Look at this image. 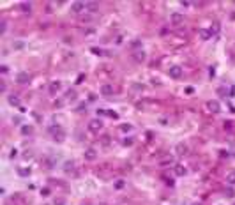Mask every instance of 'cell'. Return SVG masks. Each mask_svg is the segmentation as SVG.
Here are the masks:
<instances>
[{"label":"cell","mask_w":235,"mask_h":205,"mask_svg":"<svg viewBox=\"0 0 235 205\" xmlns=\"http://www.w3.org/2000/svg\"><path fill=\"white\" fill-rule=\"evenodd\" d=\"M198 35H200V39H203V41H207V39H210L212 35H210V32L205 30V29H200L198 30Z\"/></svg>","instance_id":"5bb4252c"},{"label":"cell","mask_w":235,"mask_h":205,"mask_svg":"<svg viewBox=\"0 0 235 205\" xmlns=\"http://www.w3.org/2000/svg\"><path fill=\"white\" fill-rule=\"evenodd\" d=\"M115 187H117V189L124 187V180H117V182H115Z\"/></svg>","instance_id":"836d02e7"},{"label":"cell","mask_w":235,"mask_h":205,"mask_svg":"<svg viewBox=\"0 0 235 205\" xmlns=\"http://www.w3.org/2000/svg\"><path fill=\"white\" fill-rule=\"evenodd\" d=\"M12 48H14V50H23V48H25V42H21V41H16V42H14V44H12Z\"/></svg>","instance_id":"d4e9b609"},{"label":"cell","mask_w":235,"mask_h":205,"mask_svg":"<svg viewBox=\"0 0 235 205\" xmlns=\"http://www.w3.org/2000/svg\"><path fill=\"white\" fill-rule=\"evenodd\" d=\"M175 173L179 175V177H184V175L187 173V170H186L182 164H175Z\"/></svg>","instance_id":"2e32d148"},{"label":"cell","mask_w":235,"mask_h":205,"mask_svg":"<svg viewBox=\"0 0 235 205\" xmlns=\"http://www.w3.org/2000/svg\"><path fill=\"white\" fill-rule=\"evenodd\" d=\"M175 150H177L179 156H184V154H187V145H186V143H179L177 147H175Z\"/></svg>","instance_id":"7c38bea8"},{"label":"cell","mask_w":235,"mask_h":205,"mask_svg":"<svg viewBox=\"0 0 235 205\" xmlns=\"http://www.w3.org/2000/svg\"><path fill=\"white\" fill-rule=\"evenodd\" d=\"M173 163V157L172 156H168V157H164V159H161V166H168V164Z\"/></svg>","instance_id":"44dd1931"},{"label":"cell","mask_w":235,"mask_h":205,"mask_svg":"<svg viewBox=\"0 0 235 205\" xmlns=\"http://www.w3.org/2000/svg\"><path fill=\"white\" fill-rule=\"evenodd\" d=\"M5 30H7V23L4 21V23H2V34H5Z\"/></svg>","instance_id":"74e56055"},{"label":"cell","mask_w":235,"mask_h":205,"mask_svg":"<svg viewBox=\"0 0 235 205\" xmlns=\"http://www.w3.org/2000/svg\"><path fill=\"white\" fill-rule=\"evenodd\" d=\"M32 133H34V127H32V126H23V127H21V134L27 136V134H32Z\"/></svg>","instance_id":"ffe728a7"},{"label":"cell","mask_w":235,"mask_h":205,"mask_svg":"<svg viewBox=\"0 0 235 205\" xmlns=\"http://www.w3.org/2000/svg\"><path fill=\"white\" fill-rule=\"evenodd\" d=\"M120 129H122L124 133H127V131H131V129H133V126H131V124H122V126H120Z\"/></svg>","instance_id":"484cf974"},{"label":"cell","mask_w":235,"mask_h":205,"mask_svg":"<svg viewBox=\"0 0 235 205\" xmlns=\"http://www.w3.org/2000/svg\"><path fill=\"white\" fill-rule=\"evenodd\" d=\"M219 30H221V25H219V23H212V27L209 29L210 35H216V34H219Z\"/></svg>","instance_id":"ac0fdd59"},{"label":"cell","mask_w":235,"mask_h":205,"mask_svg":"<svg viewBox=\"0 0 235 205\" xmlns=\"http://www.w3.org/2000/svg\"><path fill=\"white\" fill-rule=\"evenodd\" d=\"M12 122H14V124H20L21 119H20V117H14V119H12Z\"/></svg>","instance_id":"ab89813d"},{"label":"cell","mask_w":235,"mask_h":205,"mask_svg":"<svg viewBox=\"0 0 235 205\" xmlns=\"http://www.w3.org/2000/svg\"><path fill=\"white\" fill-rule=\"evenodd\" d=\"M65 203V200L64 198H59V200H55V205H64Z\"/></svg>","instance_id":"8d00e7d4"},{"label":"cell","mask_w":235,"mask_h":205,"mask_svg":"<svg viewBox=\"0 0 235 205\" xmlns=\"http://www.w3.org/2000/svg\"><path fill=\"white\" fill-rule=\"evenodd\" d=\"M0 90H2V92H5V90H7V87H5V83H4V80L0 82Z\"/></svg>","instance_id":"e575fe53"},{"label":"cell","mask_w":235,"mask_h":205,"mask_svg":"<svg viewBox=\"0 0 235 205\" xmlns=\"http://www.w3.org/2000/svg\"><path fill=\"white\" fill-rule=\"evenodd\" d=\"M101 94H102V96H106V97H108V96H112V94H113V87H112V85H108V83H104V85L101 87Z\"/></svg>","instance_id":"30bf717a"},{"label":"cell","mask_w":235,"mask_h":205,"mask_svg":"<svg viewBox=\"0 0 235 205\" xmlns=\"http://www.w3.org/2000/svg\"><path fill=\"white\" fill-rule=\"evenodd\" d=\"M97 115H108V112H104V110H97Z\"/></svg>","instance_id":"60d3db41"},{"label":"cell","mask_w":235,"mask_h":205,"mask_svg":"<svg viewBox=\"0 0 235 205\" xmlns=\"http://www.w3.org/2000/svg\"><path fill=\"white\" fill-rule=\"evenodd\" d=\"M83 80H85V74H80V76H78V80H76V83L80 85V83H83Z\"/></svg>","instance_id":"d590c367"},{"label":"cell","mask_w":235,"mask_h":205,"mask_svg":"<svg viewBox=\"0 0 235 205\" xmlns=\"http://www.w3.org/2000/svg\"><path fill=\"white\" fill-rule=\"evenodd\" d=\"M225 195L228 196V198H235V191L232 189V187H226V189H225Z\"/></svg>","instance_id":"cb8c5ba5"},{"label":"cell","mask_w":235,"mask_h":205,"mask_svg":"<svg viewBox=\"0 0 235 205\" xmlns=\"http://www.w3.org/2000/svg\"><path fill=\"white\" fill-rule=\"evenodd\" d=\"M108 115H110L112 119H115V120L119 119V113H117V112H108Z\"/></svg>","instance_id":"d6a6232c"},{"label":"cell","mask_w":235,"mask_h":205,"mask_svg":"<svg viewBox=\"0 0 235 205\" xmlns=\"http://www.w3.org/2000/svg\"><path fill=\"white\" fill-rule=\"evenodd\" d=\"M207 108H209V112H212V113H217L219 110H221V104H219V101H209L207 102Z\"/></svg>","instance_id":"52a82bcc"},{"label":"cell","mask_w":235,"mask_h":205,"mask_svg":"<svg viewBox=\"0 0 235 205\" xmlns=\"http://www.w3.org/2000/svg\"><path fill=\"white\" fill-rule=\"evenodd\" d=\"M168 74H170V78L179 80V78L182 76V67H180V66H172V67L168 69Z\"/></svg>","instance_id":"7a4b0ae2"},{"label":"cell","mask_w":235,"mask_h":205,"mask_svg":"<svg viewBox=\"0 0 235 205\" xmlns=\"http://www.w3.org/2000/svg\"><path fill=\"white\" fill-rule=\"evenodd\" d=\"M217 94L223 96V97H226V96H228V94H226V87H219V89H217Z\"/></svg>","instance_id":"f1b7e54d"},{"label":"cell","mask_w":235,"mask_h":205,"mask_svg":"<svg viewBox=\"0 0 235 205\" xmlns=\"http://www.w3.org/2000/svg\"><path fill=\"white\" fill-rule=\"evenodd\" d=\"M16 82L20 83V85H25V83H29V82H30V74H29V72H25V71L18 72V76H16Z\"/></svg>","instance_id":"8992f818"},{"label":"cell","mask_w":235,"mask_h":205,"mask_svg":"<svg viewBox=\"0 0 235 205\" xmlns=\"http://www.w3.org/2000/svg\"><path fill=\"white\" fill-rule=\"evenodd\" d=\"M85 7H87V4H85V2H72V4H71V11H72V12H82Z\"/></svg>","instance_id":"9c48e42d"},{"label":"cell","mask_w":235,"mask_h":205,"mask_svg":"<svg viewBox=\"0 0 235 205\" xmlns=\"http://www.w3.org/2000/svg\"><path fill=\"white\" fill-rule=\"evenodd\" d=\"M101 129H102V122L99 120V119H94V120L89 122V131H92V133H99Z\"/></svg>","instance_id":"3957f363"},{"label":"cell","mask_w":235,"mask_h":205,"mask_svg":"<svg viewBox=\"0 0 235 205\" xmlns=\"http://www.w3.org/2000/svg\"><path fill=\"white\" fill-rule=\"evenodd\" d=\"M193 205H202V203H193Z\"/></svg>","instance_id":"7bdbcfd3"},{"label":"cell","mask_w":235,"mask_h":205,"mask_svg":"<svg viewBox=\"0 0 235 205\" xmlns=\"http://www.w3.org/2000/svg\"><path fill=\"white\" fill-rule=\"evenodd\" d=\"M16 156H18V150H16V149H12V150H11V154H9V157H11V159H14Z\"/></svg>","instance_id":"1f68e13d"},{"label":"cell","mask_w":235,"mask_h":205,"mask_svg":"<svg viewBox=\"0 0 235 205\" xmlns=\"http://www.w3.org/2000/svg\"><path fill=\"white\" fill-rule=\"evenodd\" d=\"M51 11H53L51 9V4H48V5H46V12H51Z\"/></svg>","instance_id":"b9f144b4"},{"label":"cell","mask_w":235,"mask_h":205,"mask_svg":"<svg viewBox=\"0 0 235 205\" xmlns=\"http://www.w3.org/2000/svg\"><path fill=\"white\" fill-rule=\"evenodd\" d=\"M90 51H92L94 55H99V57H101V55H104V50L97 48V46H92V48H90Z\"/></svg>","instance_id":"603a6c76"},{"label":"cell","mask_w":235,"mask_h":205,"mask_svg":"<svg viewBox=\"0 0 235 205\" xmlns=\"http://www.w3.org/2000/svg\"><path fill=\"white\" fill-rule=\"evenodd\" d=\"M59 90H60V82H53L50 85V94H51V96H55Z\"/></svg>","instance_id":"9a60e30c"},{"label":"cell","mask_w":235,"mask_h":205,"mask_svg":"<svg viewBox=\"0 0 235 205\" xmlns=\"http://www.w3.org/2000/svg\"><path fill=\"white\" fill-rule=\"evenodd\" d=\"M133 59L138 62V64H142V62H145V59H147V53H145L143 50H134L133 51Z\"/></svg>","instance_id":"5b68a950"},{"label":"cell","mask_w":235,"mask_h":205,"mask_svg":"<svg viewBox=\"0 0 235 205\" xmlns=\"http://www.w3.org/2000/svg\"><path fill=\"white\" fill-rule=\"evenodd\" d=\"M50 195H51L50 187H42V189H41V196H50Z\"/></svg>","instance_id":"4316f807"},{"label":"cell","mask_w":235,"mask_h":205,"mask_svg":"<svg viewBox=\"0 0 235 205\" xmlns=\"http://www.w3.org/2000/svg\"><path fill=\"white\" fill-rule=\"evenodd\" d=\"M170 21H172L173 25H180V23H184V16H182L180 12H173V14L170 16Z\"/></svg>","instance_id":"ba28073f"},{"label":"cell","mask_w":235,"mask_h":205,"mask_svg":"<svg viewBox=\"0 0 235 205\" xmlns=\"http://www.w3.org/2000/svg\"><path fill=\"white\" fill-rule=\"evenodd\" d=\"M7 101H9L11 106H18V108L21 106V101H20V97H18V96H9V97H7Z\"/></svg>","instance_id":"8fae6325"},{"label":"cell","mask_w":235,"mask_h":205,"mask_svg":"<svg viewBox=\"0 0 235 205\" xmlns=\"http://www.w3.org/2000/svg\"><path fill=\"white\" fill-rule=\"evenodd\" d=\"M20 7H21V11H25V12H30V9H32V4H30V2H21V4H20Z\"/></svg>","instance_id":"d6986e66"},{"label":"cell","mask_w":235,"mask_h":205,"mask_svg":"<svg viewBox=\"0 0 235 205\" xmlns=\"http://www.w3.org/2000/svg\"><path fill=\"white\" fill-rule=\"evenodd\" d=\"M72 170H74V161H65L64 163V172L65 173H71Z\"/></svg>","instance_id":"e0dca14e"},{"label":"cell","mask_w":235,"mask_h":205,"mask_svg":"<svg viewBox=\"0 0 235 205\" xmlns=\"http://www.w3.org/2000/svg\"><path fill=\"white\" fill-rule=\"evenodd\" d=\"M50 134L53 136V140H55V142H64V138H65V133L62 131V127H59V126H51V127H50Z\"/></svg>","instance_id":"6da1fadb"},{"label":"cell","mask_w":235,"mask_h":205,"mask_svg":"<svg viewBox=\"0 0 235 205\" xmlns=\"http://www.w3.org/2000/svg\"><path fill=\"white\" fill-rule=\"evenodd\" d=\"M193 92H194L193 87H187V89H186V94H193Z\"/></svg>","instance_id":"f35d334b"},{"label":"cell","mask_w":235,"mask_h":205,"mask_svg":"<svg viewBox=\"0 0 235 205\" xmlns=\"http://www.w3.org/2000/svg\"><path fill=\"white\" fill-rule=\"evenodd\" d=\"M87 7L90 11H97V4L96 2H87Z\"/></svg>","instance_id":"83f0119b"},{"label":"cell","mask_w":235,"mask_h":205,"mask_svg":"<svg viewBox=\"0 0 235 205\" xmlns=\"http://www.w3.org/2000/svg\"><path fill=\"white\" fill-rule=\"evenodd\" d=\"M83 157H85V161H96L97 159V150L96 149H87L85 152H83Z\"/></svg>","instance_id":"277c9868"},{"label":"cell","mask_w":235,"mask_h":205,"mask_svg":"<svg viewBox=\"0 0 235 205\" xmlns=\"http://www.w3.org/2000/svg\"><path fill=\"white\" fill-rule=\"evenodd\" d=\"M133 142H134L133 138H124V140H122V143L126 145V147H127V145H133Z\"/></svg>","instance_id":"f546056e"},{"label":"cell","mask_w":235,"mask_h":205,"mask_svg":"<svg viewBox=\"0 0 235 205\" xmlns=\"http://www.w3.org/2000/svg\"><path fill=\"white\" fill-rule=\"evenodd\" d=\"M76 97V92L74 90H67V99H74Z\"/></svg>","instance_id":"4dcf8cb0"},{"label":"cell","mask_w":235,"mask_h":205,"mask_svg":"<svg viewBox=\"0 0 235 205\" xmlns=\"http://www.w3.org/2000/svg\"><path fill=\"white\" fill-rule=\"evenodd\" d=\"M226 182L230 186H235V170H230V172L226 173Z\"/></svg>","instance_id":"4fadbf2b"},{"label":"cell","mask_w":235,"mask_h":205,"mask_svg":"<svg viewBox=\"0 0 235 205\" xmlns=\"http://www.w3.org/2000/svg\"><path fill=\"white\" fill-rule=\"evenodd\" d=\"M18 173H20L21 177H29V175H30V168H18Z\"/></svg>","instance_id":"7402d4cb"}]
</instances>
